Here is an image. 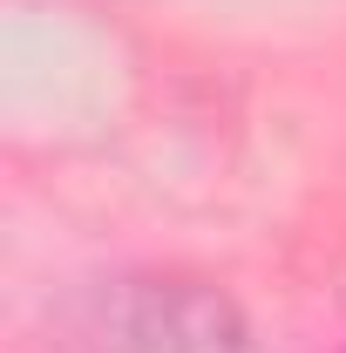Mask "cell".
<instances>
[{"instance_id":"1","label":"cell","mask_w":346,"mask_h":353,"mask_svg":"<svg viewBox=\"0 0 346 353\" xmlns=\"http://www.w3.org/2000/svg\"><path fill=\"white\" fill-rule=\"evenodd\" d=\"M82 353H245V333L231 306L197 285H136L102 299Z\"/></svg>"}]
</instances>
